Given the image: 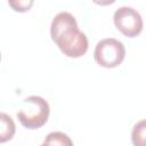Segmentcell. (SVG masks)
<instances>
[{"instance_id":"4","label":"cell","mask_w":146,"mask_h":146,"mask_svg":"<svg viewBox=\"0 0 146 146\" xmlns=\"http://www.w3.org/2000/svg\"><path fill=\"white\" fill-rule=\"evenodd\" d=\"M116 29L128 38L137 36L143 31V18L132 7L122 6L117 8L113 16Z\"/></svg>"},{"instance_id":"9","label":"cell","mask_w":146,"mask_h":146,"mask_svg":"<svg viewBox=\"0 0 146 146\" xmlns=\"http://www.w3.org/2000/svg\"><path fill=\"white\" fill-rule=\"evenodd\" d=\"M40 146H44V145H43V144H42V145H40Z\"/></svg>"},{"instance_id":"3","label":"cell","mask_w":146,"mask_h":146,"mask_svg":"<svg viewBox=\"0 0 146 146\" xmlns=\"http://www.w3.org/2000/svg\"><path fill=\"white\" fill-rule=\"evenodd\" d=\"M94 57L97 64L103 67H116L123 62L125 57L124 44L114 38L103 39L96 44Z\"/></svg>"},{"instance_id":"2","label":"cell","mask_w":146,"mask_h":146,"mask_svg":"<svg viewBox=\"0 0 146 146\" xmlns=\"http://www.w3.org/2000/svg\"><path fill=\"white\" fill-rule=\"evenodd\" d=\"M24 106L17 112L21 124L27 129H39L48 121L50 107L40 96H29L23 100Z\"/></svg>"},{"instance_id":"5","label":"cell","mask_w":146,"mask_h":146,"mask_svg":"<svg viewBox=\"0 0 146 146\" xmlns=\"http://www.w3.org/2000/svg\"><path fill=\"white\" fill-rule=\"evenodd\" d=\"M0 120H1V130H0V141L1 143H6L7 140H10L14 135H15V123L13 121V119L6 114V113H1L0 115Z\"/></svg>"},{"instance_id":"6","label":"cell","mask_w":146,"mask_h":146,"mask_svg":"<svg viewBox=\"0 0 146 146\" xmlns=\"http://www.w3.org/2000/svg\"><path fill=\"white\" fill-rule=\"evenodd\" d=\"M44 146H73L72 139L64 132L52 131L47 135L43 141Z\"/></svg>"},{"instance_id":"7","label":"cell","mask_w":146,"mask_h":146,"mask_svg":"<svg viewBox=\"0 0 146 146\" xmlns=\"http://www.w3.org/2000/svg\"><path fill=\"white\" fill-rule=\"evenodd\" d=\"M131 141L133 146H146V119L138 121L131 131Z\"/></svg>"},{"instance_id":"1","label":"cell","mask_w":146,"mask_h":146,"mask_svg":"<svg viewBox=\"0 0 146 146\" xmlns=\"http://www.w3.org/2000/svg\"><path fill=\"white\" fill-rule=\"evenodd\" d=\"M51 40L60 51L71 58L83 56L88 50V39L79 30L75 17L67 11L58 13L50 25Z\"/></svg>"},{"instance_id":"8","label":"cell","mask_w":146,"mask_h":146,"mask_svg":"<svg viewBox=\"0 0 146 146\" xmlns=\"http://www.w3.org/2000/svg\"><path fill=\"white\" fill-rule=\"evenodd\" d=\"M8 3L15 11L24 13V11L30 10V8L33 5V1L32 0H29V1H26V0H17V1H9Z\"/></svg>"}]
</instances>
